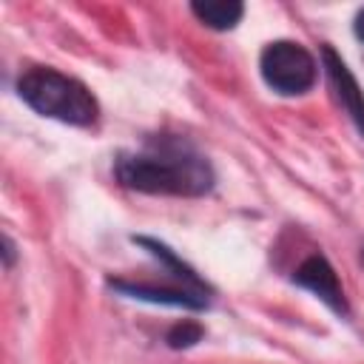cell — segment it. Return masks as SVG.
Returning <instances> with one entry per match:
<instances>
[{
	"label": "cell",
	"instance_id": "obj_8",
	"mask_svg": "<svg viewBox=\"0 0 364 364\" xmlns=\"http://www.w3.org/2000/svg\"><path fill=\"white\" fill-rule=\"evenodd\" d=\"M199 338H202V327L193 324V321H182V324H176V327L168 333V344H171V347H191V344H196Z\"/></svg>",
	"mask_w": 364,
	"mask_h": 364
},
{
	"label": "cell",
	"instance_id": "obj_9",
	"mask_svg": "<svg viewBox=\"0 0 364 364\" xmlns=\"http://www.w3.org/2000/svg\"><path fill=\"white\" fill-rule=\"evenodd\" d=\"M355 34H358V40H364V9L355 14Z\"/></svg>",
	"mask_w": 364,
	"mask_h": 364
},
{
	"label": "cell",
	"instance_id": "obj_7",
	"mask_svg": "<svg viewBox=\"0 0 364 364\" xmlns=\"http://www.w3.org/2000/svg\"><path fill=\"white\" fill-rule=\"evenodd\" d=\"M191 11L210 28H219V31H228L233 28L242 14H245V6L236 3V0H196L191 6Z\"/></svg>",
	"mask_w": 364,
	"mask_h": 364
},
{
	"label": "cell",
	"instance_id": "obj_3",
	"mask_svg": "<svg viewBox=\"0 0 364 364\" xmlns=\"http://www.w3.org/2000/svg\"><path fill=\"white\" fill-rule=\"evenodd\" d=\"M259 68L264 82L279 94H304L307 88H313L318 71L313 54L290 40H276L264 46Z\"/></svg>",
	"mask_w": 364,
	"mask_h": 364
},
{
	"label": "cell",
	"instance_id": "obj_5",
	"mask_svg": "<svg viewBox=\"0 0 364 364\" xmlns=\"http://www.w3.org/2000/svg\"><path fill=\"white\" fill-rule=\"evenodd\" d=\"M321 57H324V68H327V77H330V82H333V91H336L338 102L344 105V111L350 114V119H353V122L358 125V131L364 134V91L358 88V82H355V77L350 74L347 63H344L330 46H324Z\"/></svg>",
	"mask_w": 364,
	"mask_h": 364
},
{
	"label": "cell",
	"instance_id": "obj_2",
	"mask_svg": "<svg viewBox=\"0 0 364 364\" xmlns=\"http://www.w3.org/2000/svg\"><path fill=\"white\" fill-rule=\"evenodd\" d=\"M17 91L26 105L37 114L68 122V125H91L97 119V100L91 91L54 68H31L20 77Z\"/></svg>",
	"mask_w": 364,
	"mask_h": 364
},
{
	"label": "cell",
	"instance_id": "obj_4",
	"mask_svg": "<svg viewBox=\"0 0 364 364\" xmlns=\"http://www.w3.org/2000/svg\"><path fill=\"white\" fill-rule=\"evenodd\" d=\"M296 284L307 287L310 293H316L327 307H333L336 313H347V301H344V293H341V284H338V276L336 270L327 264L324 256H310L299 270H296Z\"/></svg>",
	"mask_w": 364,
	"mask_h": 364
},
{
	"label": "cell",
	"instance_id": "obj_6",
	"mask_svg": "<svg viewBox=\"0 0 364 364\" xmlns=\"http://www.w3.org/2000/svg\"><path fill=\"white\" fill-rule=\"evenodd\" d=\"M117 290L134 296V299H148V301H165V304H176V307H205V293L196 290H156L148 284H128V282H114Z\"/></svg>",
	"mask_w": 364,
	"mask_h": 364
},
{
	"label": "cell",
	"instance_id": "obj_1",
	"mask_svg": "<svg viewBox=\"0 0 364 364\" xmlns=\"http://www.w3.org/2000/svg\"><path fill=\"white\" fill-rule=\"evenodd\" d=\"M117 176L134 191L171 196H202L213 185L210 165L182 145H156L142 154L119 156Z\"/></svg>",
	"mask_w": 364,
	"mask_h": 364
}]
</instances>
